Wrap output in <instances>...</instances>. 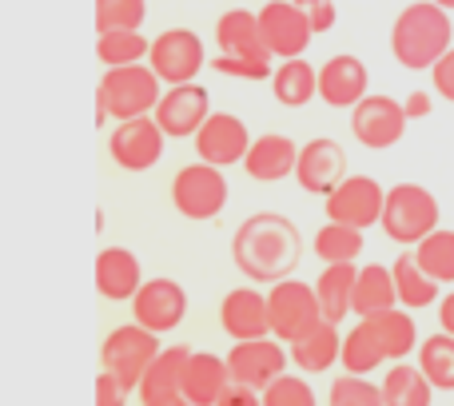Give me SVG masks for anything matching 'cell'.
<instances>
[{
	"label": "cell",
	"instance_id": "cell-1",
	"mask_svg": "<svg viewBox=\"0 0 454 406\" xmlns=\"http://www.w3.org/2000/svg\"><path fill=\"white\" fill-rule=\"evenodd\" d=\"M231 259L243 279L279 283L295 275L299 259H303V235H299L295 219H287L283 211H255L235 227Z\"/></svg>",
	"mask_w": 454,
	"mask_h": 406
},
{
	"label": "cell",
	"instance_id": "cell-2",
	"mask_svg": "<svg viewBox=\"0 0 454 406\" xmlns=\"http://www.w3.org/2000/svg\"><path fill=\"white\" fill-rule=\"evenodd\" d=\"M454 44L450 8L434 0H415L391 24V56L407 72H431L434 60Z\"/></svg>",
	"mask_w": 454,
	"mask_h": 406
},
{
	"label": "cell",
	"instance_id": "cell-3",
	"mask_svg": "<svg viewBox=\"0 0 454 406\" xmlns=\"http://www.w3.org/2000/svg\"><path fill=\"white\" fill-rule=\"evenodd\" d=\"M160 72L148 60L140 64H120V68H104V80L96 88V124L108 120H132L152 116L160 104Z\"/></svg>",
	"mask_w": 454,
	"mask_h": 406
},
{
	"label": "cell",
	"instance_id": "cell-4",
	"mask_svg": "<svg viewBox=\"0 0 454 406\" xmlns=\"http://www.w3.org/2000/svg\"><path fill=\"white\" fill-rule=\"evenodd\" d=\"M439 219H442V207L431 188H423V183H395V188H387L383 235L391 243L419 247L439 227Z\"/></svg>",
	"mask_w": 454,
	"mask_h": 406
},
{
	"label": "cell",
	"instance_id": "cell-5",
	"mask_svg": "<svg viewBox=\"0 0 454 406\" xmlns=\"http://www.w3.org/2000/svg\"><path fill=\"white\" fill-rule=\"evenodd\" d=\"M227 168L196 160V164H184L172 180V207L184 219H215L227 207L231 191H227Z\"/></svg>",
	"mask_w": 454,
	"mask_h": 406
},
{
	"label": "cell",
	"instance_id": "cell-6",
	"mask_svg": "<svg viewBox=\"0 0 454 406\" xmlns=\"http://www.w3.org/2000/svg\"><path fill=\"white\" fill-rule=\"evenodd\" d=\"M160 351H164V347H160L156 331L132 319V323H124V327L108 331V339H104V347H100V367H108L112 375H120L128 391L136 394L144 371L152 367V359H156Z\"/></svg>",
	"mask_w": 454,
	"mask_h": 406
},
{
	"label": "cell",
	"instance_id": "cell-7",
	"mask_svg": "<svg viewBox=\"0 0 454 406\" xmlns=\"http://www.w3.org/2000/svg\"><path fill=\"white\" fill-rule=\"evenodd\" d=\"M172 136L160 128L156 112L152 116H132V120H116V132L108 136V152L116 160V168L124 172H152L164 160V144Z\"/></svg>",
	"mask_w": 454,
	"mask_h": 406
},
{
	"label": "cell",
	"instance_id": "cell-8",
	"mask_svg": "<svg viewBox=\"0 0 454 406\" xmlns=\"http://www.w3.org/2000/svg\"><path fill=\"white\" fill-rule=\"evenodd\" d=\"M407 124H411V116H407V108H403V100H395V96L367 92L351 108V132L367 152L395 148V144L407 136Z\"/></svg>",
	"mask_w": 454,
	"mask_h": 406
},
{
	"label": "cell",
	"instance_id": "cell-9",
	"mask_svg": "<svg viewBox=\"0 0 454 406\" xmlns=\"http://www.w3.org/2000/svg\"><path fill=\"white\" fill-rule=\"evenodd\" d=\"M267 311H271V335H279L283 343L299 339L315 319H323L319 295H315V283H299V279H279L267 291Z\"/></svg>",
	"mask_w": 454,
	"mask_h": 406
},
{
	"label": "cell",
	"instance_id": "cell-10",
	"mask_svg": "<svg viewBox=\"0 0 454 406\" xmlns=\"http://www.w3.org/2000/svg\"><path fill=\"white\" fill-rule=\"evenodd\" d=\"M148 64L160 72L164 84H188V80H196L200 68L207 64V48L192 28H168L152 40Z\"/></svg>",
	"mask_w": 454,
	"mask_h": 406
},
{
	"label": "cell",
	"instance_id": "cell-11",
	"mask_svg": "<svg viewBox=\"0 0 454 406\" xmlns=\"http://www.w3.org/2000/svg\"><path fill=\"white\" fill-rule=\"evenodd\" d=\"M323 207H327V219H339V223H351L367 231V227L383 223L387 191L375 176H347L331 196H323Z\"/></svg>",
	"mask_w": 454,
	"mask_h": 406
},
{
	"label": "cell",
	"instance_id": "cell-12",
	"mask_svg": "<svg viewBox=\"0 0 454 406\" xmlns=\"http://www.w3.org/2000/svg\"><path fill=\"white\" fill-rule=\"evenodd\" d=\"M287 343L279 335H259V339H235V347L227 351V367H231V379L239 383H251L263 391L267 383L287 371Z\"/></svg>",
	"mask_w": 454,
	"mask_h": 406
},
{
	"label": "cell",
	"instance_id": "cell-13",
	"mask_svg": "<svg viewBox=\"0 0 454 406\" xmlns=\"http://www.w3.org/2000/svg\"><path fill=\"white\" fill-rule=\"evenodd\" d=\"M259 28H263V40L275 60L303 56L307 44L315 40L311 20L303 16V8H299L295 0H267V4L259 8Z\"/></svg>",
	"mask_w": 454,
	"mask_h": 406
},
{
	"label": "cell",
	"instance_id": "cell-14",
	"mask_svg": "<svg viewBox=\"0 0 454 406\" xmlns=\"http://www.w3.org/2000/svg\"><path fill=\"white\" fill-rule=\"evenodd\" d=\"M212 116V96L204 84L188 80V84H168V92L156 104V120L172 140H192Z\"/></svg>",
	"mask_w": 454,
	"mask_h": 406
},
{
	"label": "cell",
	"instance_id": "cell-15",
	"mask_svg": "<svg viewBox=\"0 0 454 406\" xmlns=\"http://www.w3.org/2000/svg\"><path fill=\"white\" fill-rule=\"evenodd\" d=\"M184 315H188V291L176 279H168V275L144 279V287L136 291V299H132V319L152 327L156 335L176 331L184 323Z\"/></svg>",
	"mask_w": 454,
	"mask_h": 406
},
{
	"label": "cell",
	"instance_id": "cell-16",
	"mask_svg": "<svg viewBox=\"0 0 454 406\" xmlns=\"http://www.w3.org/2000/svg\"><path fill=\"white\" fill-rule=\"evenodd\" d=\"M295 180L303 191L311 196H331L339 183L347 180V152L339 140L331 136H315L299 148V164H295Z\"/></svg>",
	"mask_w": 454,
	"mask_h": 406
},
{
	"label": "cell",
	"instance_id": "cell-17",
	"mask_svg": "<svg viewBox=\"0 0 454 406\" xmlns=\"http://www.w3.org/2000/svg\"><path fill=\"white\" fill-rule=\"evenodd\" d=\"M188 359H192L188 343L164 347V351L152 359V367L144 371L140 386H136V399H140L144 406H180V402H188L184 399V371H188Z\"/></svg>",
	"mask_w": 454,
	"mask_h": 406
},
{
	"label": "cell",
	"instance_id": "cell-18",
	"mask_svg": "<svg viewBox=\"0 0 454 406\" xmlns=\"http://www.w3.org/2000/svg\"><path fill=\"white\" fill-rule=\"evenodd\" d=\"M247 148H251V132L231 112H212L204 120V128L196 132V156L207 160V164H220V168L243 164Z\"/></svg>",
	"mask_w": 454,
	"mask_h": 406
},
{
	"label": "cell",
	"instance_id": "cell-19",
	"mask_svg": "<svg viewBox=\"0 0 454 406\" xmlns=\"http://www.w3.org/2000/svg\"><path fill=\"white\" fill-rule=\"evenodd\" d=\"M371 88V72L359 56L339 52L331 60H323L319 68V100L327 108H355Z\"/></svg>",
	"mask_w": 454,
	"mask_h": 406
},
{
	"label": "cell",
	"instance_id": "cell-20",
	"mask_svg": "<svg viewBox=\"0 0 454 406\" xmlns=\"http://www.w3.org/2000/svg\"><path fill=\"white\" fill-rule=\"evenodd\" d=\"M220 327L231 339H259L271 335V311H267V295L255 287H235L220 303Z\"/></svg>",
	"mask_w": 454,
	"mask_h": 406
},
{
	"label": "cell",
	"instance_id": "cell-21",
	"mask_svg": "<svg viewBox=\"0 0 454 406\" xmlns=\"http://www.w3.org/2000/svg\"><path fill=\"white\" fill-rule=\"evenodd\" d=\"M287 351H291V363H295L303 375H323V371H331L339 359H343V335H339V323L323 315V319H315L299 339H291Z\"/></svg>",
	"mask_w": 454,
	"mask_h": 406
},
{
	"label": "cell",
	"instance_id": "cell-22",
	"mask_svg": "<svg viewBox=\"0 0 454 406\" xmlns=\"http://www.w3.org/2000/svg\"><path fill=\"white\" fill-rule=\"evenodd\" d=\"M144 287V267L136 251L128 247H104L96 255V291L108 303H132L136 291Z\"/></svg>",
	"mask_w": 454,
	"mask_h": 406
},
{
	"label": "cell",
	"instance_id": "cell-23",
	"mask_svg": "<svg viewBox=\"0 0 454 406\" xmlns=\"http://www.w3.org/2000/svg\"><path fill=\"white\" fill-rule=\"evenodd\" d=\"M295 164H299V144L291 140V136L267 132V136L251 140L243 172L255 183H279V180H287V176H295Z\"/></svg>",
	"mask_w": 454,
	"mask_h": 406
},
{
	"label": "cell",
	"instance_id": "cell-24",
	"mask_svg": "<svg viewBox=\"0 0 454 406\" xmlns=\"http://www.w3.org/2000/svg\"><path fill=\"white\" fill-rule=\"evenodd\" d=\"M227 386H231V367H227V355L212 351H192L188 371H184V399L192 406H220Z\"/></svg>",
	"mask_w": 454,
	"mask_h": 406
},
{
	"label": "cell",
	"instance_id": "cell-25",
	"mask_svg": "<svg viewBox=\"0 0 454 406\" xmlns=\"http://www.w3.org/2000/svg\"><path fill=\"white\" fill-rule=\"evenodd\" d=\"M215 44H220V52H231V56L275 60L263 40V28H259V12H247V8H227L215 20Z\"/></svg>",
	"mask_w": 454,
	"mask_h": 406
},
{
	"label": "cell",
	"instance_id": "cell-26",
	"mask_svg": "<svg viewBox=\"0 0 454 406\" xmlns=\"http://www.w3.org/2000/svg\"><path fill=\"white\" fill-rule=\"evenodd\" d=\"M399 307V283H395V271L383 263H367L359 267V279H355V299H351V315L367 319V315L391 311Z\"/></svg>",
	"mask_w": 454,
	"mask_h": 406
},
{
	"label": "cell",
	"instance_id": "cell-27",
	"mask_svg": "<svg viewBox=\"0 0 454 406\" xmlns=\"http://www.w3.org/2000/svg\"><path fill=\"white\" fill-rule=\"evenodd\" d=\"M271 96L283 108H307L319 96V72H315V64H307L303 56L279 60L271 76Z\"/></svg>",
	"mask_w": 454,
	"mask_h": 406
},
{
	"label": "cell",
	"instance_id": "cell-28",
	"mask_svg": "<svg viewBox=\"0 0 454 406\" xmlns=\"http://www.w3.org/2000/svg\"><path fill=\"white\" fill-rule=\"evenodd\" d=\"M371 327H375L379 343L387 351V363H399V359H411L419 351V327H415V311L411 307H391V311H379V315H367Z\"/></svg>",
	"mask_w": 454,
	"mask_h": 406
},
{
	"label": "cell",
	"instance_id": "cell-29",
	"mask_svg": "<svg viewBox=\"0 0 454 406\" xmlns=\"http://www.w3.org/2000/svg\"><path fill=\"white\" fill-rule=\"evenodd\" d=\"M391 271H395V283H399V303L411 307V311H427V307H434L442 299L439 295L442 283L419 263L415 251H403L391 263Z\"/></svg>",
	"mask_w": 454,
	"mask_h": 406
},
{
	"label": "cell",
	"instance_id": "cell-30",
	"mask_svg": "<svg viewBox=\"0 0 454 406\" xmlns=\"http://www.w3.org/2000/svg\"><path fill=\"white\" fill-rule=\"evenodd\" d=\"M383 394L391 406H431L434 402V383L427 379V371L419 363H391V371L383 375Z\"/></svg>",
	"mask_w": 454,
	"mask_h": 406
},
{
	"label": "cell",
	"instance_id": "cell-31",
	"mask_svg": "<svg viewBox=\"0 0 454 406\" xmlns=\"http://www.w3.org/2000/svg\"><path fill=\"white\" fill-rule=\"evenodd\" d=\"M355 279H359V267L355 263H327L315 279V295L327 319L343 323L351 315V299H355Z\"/></svg>",
	"mask_w": 454,
	"mask_h": 406
},
{
	"label": "cell",
	"instance_id": "cell-32",
	"mask_svg": "<svg viewBox=\"0 0 454 406\" xmlns=\"http://www.w3.org/2000/svg\"><path fill=\"white\" fill-rule=\"evenodd\" d=\"M339 363H343V371H351V375H375L387 363V351H383V343H379L371 319H359L343 335V359Z\"/></svg>",
	"mask_w": 454,
	"mask_h": 406
},
{
	"label": "cell",
	"instance_id": "cell-33",
	"mask_svg": "<svg viewBox=\"0 0 454 406\" xmlns=\"http://www.w3.org/2000/svg\"><path fill=\"white\" fill-rule=\"evenodd\" d=\"M311 251L323 259V263H355V259L363 255V227L327 219V223L315 231Z\"/></svg>",
	"mask_w": 454,
	"mask_h": 406
},
{
	"label": "cell",
	"instance_id": "cell-34",
	"mask_svg": "<svg viewBox=\"0 0 454 406\" xmlns=\"http://www.w3.org/2000/svg\"><path fill=\"white\" fill-rule=\"evenodd\" d=\"M419 367L427 371V379L434 383V391L450 394L454 391V335L450 331H434L431 339L419 343Z\"/></svg>",
	"mask_w": 454,
	"mask_h": 406
},
{
	"label": "cell",
	"instance_id": "cell-35",
	"mask_svg": "<svg viewBox=\"0 0 454 406\" xmlns=\"http://www.w3.org/2000/svg\"><path fill=\"white\" fill-rule=\"evenodd\" d=\"M148 52H152V40L140 28H112V32H100V40H96V56H100L104 68L140 64L148 60Z\"/></svg>",
	"mask_w": 454,
	"mask_h": 406
},
{
	"label": "cell",
	"instance_id": "cell-36",
	"mask_svg": "<svg viewBox=\"0 0 454 406\" xmlns=\"http://www.w3.org/2000/svg\"><path fill=\"white\" fill-rule=\"evenodd\" d=\"M415 255L439 283H454V231L450 227H434L415 247Z\"/></svg>",
	"mask_w": 454,
	"mask_h": 406
},
{
	"label": "cell",
	"instance_id": "cell-37",
	"mask_svg": "<svg viewBox=\"0 0 454 406\" xmlns=\"http://www.w3.org/2000/svg\"><path fill=\"white\" fill-rule=\"evenodd\" d=\"M148 20V0H96V28H144Z\"/></svg>",
	"mask_w": 454,
	"mask_h": 406
},
{
	"label": "cell",
	"instance_id": "cell-38",
	"mask_svg": "<svg viewBox=\"0 0 454 406\" xmlns=\"http://www.w3.org/2000/svg\"><path fill=\"white\" fill-rule=\"evenodd\" d=\"M327 399L335 406H375V402H387V394H383V386H375L367 375H351V371H347L343 379L331 383Z\"/></svg>",
	"mask_w": 454,
	"mask_h": 406
},
{
	"label": "cell",
	"instance_id": "cell-39",
	"mask_svg": "<svg viewBox=\"0 0 454 406\" xmlns=\"http://www.w3.org/2000/svg\"><path fill=\"white\" fill-rule=\"evenodd\" d=\"M311 402H315L311 383L299 375H287V371L275 383L263 386V406H311Z\"/></svg>",
	"mask_w": 454,
	"mask_h": 406
},
{
	"label": "cell",
	"instance_id": "cell-40",
	"mask_svg": "<svg viewBox=\"0 0 454 406\" xmlns=\"http://www.w3.org/2000/svg\"><path fill=\"white\" fill-rule=\"evenodd\" d=\"M212 68L220 76H231V80H271L275 76V64L271 60H259V56H231V52H220L212 60Z\"/></svg>",
	"mask_w": 454,
	"mask_h": 406
},
{
	"label": "cell",
	"instance_id": "cell-41",
	"mask_svg": "<svg viewBox=\"0 0 454 406\" xmlns=\"http://www.w3.org/2000/svg\"><path fill=\"white\" fill-rule=\"evenodd\" d=\"M295 4L303 8V16L311 20L315 36H323V32L335 28V20H339V0H295Z\"/></svg>",
	"mask_w": 454,
	"mask_h": 406
},
{
	"label": "cell",
	"instance_id": "cell-42",
	"mask_svg": "<svg viewBox=\"0 0 454 406\" xmlns=\"http://www.w3.org/2000/svg\"><path fill=\"white\" fill-rule=\"evenodd\" d=\"M431 84H434V92H439L442 100L454 104V44L439 56V60H434V68H431Z\"/></svg>",
	"mask_w": 454,
	"mask_h": 406
},
{
	"label": "cell",
	"instance_id": "cell-43",
	"mask_svg": "<svg viewBox=\"0 0 454 406\" xmlns=\"http://www.w3.org/2000/svg\"><path fill=\"white\" fill-rule=\"evenodd\" d=\"M128 399H132V391L124 386V379L112 375V371L104 367V371H100V379H96V402L116 406V402H128Z\"/></svg>",
	"mask_w": 454,
	"mask_h": 406
},
{
	"label": "cell",
	"instance_id": "cell-44",
	"mask_svg": "<svg viewBox=\"0 0 454 406\" xmlns=\"http://www.w3.org/2000/svg\"><path fill=\"white\" fill-rule=\"evenodd\" d=\"M255 402H263V391H259V386H251V383L231 379V386H227V394H223L220 406H255Z\"/></svg>",
	"mask_w": 454,
	"mask_h": 406
},
{
	"label": "cell",
	"instance_id": "cell-45",
	"mask_svg": "<svg viewBox=\"0 0 454 406\" xmlns=\"http://www.w3.org/2000/svg\"><path fill=\"white\" fill-rule=\"evenodd\" d=\"M403 108H407L411 120H427L434 112V100H431V92H411L407 100H403Z\"/></svg>",
	"mask_w": 454,
	"mask_h": 406
},
{
	"label": "cell",
	"instance_id": "cell-46",
	"mask_svg": "<svg viewBox=\"0 0 454 406\" xmlns=\"http://www.w3.org/2000/svg\"><path fill=\"white\" fill-rule=\"evenodd\" d=\"M439 327L454 335V291H447V295L439 299Z\"/></svg>",
	"mask_w": 454,
	"mask_h": 406
},
{
	"label": "cell",
	"instance_id": "cell-47",
	"mask_svg": "<svg viewBox=\"0 0 454 406\" xmlns=\"http://www.w3.org/2000/svg\"><path fill=\"white\" fill-rule=\"evenodd\" d=\"M434 4H442V8H450V12H454V0H434Z\"/></svg>",
	"mask_w": 454,
	"mask_h": 406
}]
</instances>
